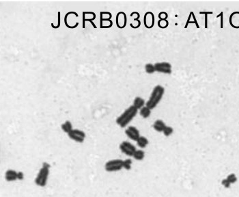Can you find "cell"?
<instances>
[{
	"mask_svg": "<svg viewBox=\"0 0 239 197\" xmlns=\"http://www.w3.org/2000/svg\"><path fill=\"white\" fill-rule=\"evenodd\" d=\"M137 114V109L134 105H131L127 108L118 118L116 119V123L121 127H125L129 123Z\"/></svg>",
	"mask_w": 239,
	"mask_h": 197,
	"instance_id": "1",
	"label": "cell"
},
{
	"mask_svg": "<svg viewBox=\"0 0 239 197\" xmlns=\"http://www.w3.org/2000/svg\"><path fill=\"white\" fill-rule=\"evenodd\" d=\"M165 93L164 88L160 85L154 87L148 101L146 102V106L150 109L155 108L162 98Z\"/></svg>",
	"mask_w": 239,
	"mask_h": 197,
	"instance_id": "2",
	"label": "cell"
},
{
	"mask_svg": "<svg viewBox=\"0 0 239 197\" xmlns=\"http://www.w3.org/2000/svg\"><path fill=\"white\" fill-rule=\"evenodd\" d=\"M49 168L50 165L48 163H43L42 167L40 169L39 172L37 174V176L35 178V184L40 186V187H44L45 186L47 183L48 175L49 173Z\"/></svg>",
	"mask_w": 239,
	"mask_h": 197,
	"instance_id": "3",
	"label": "cell"
},
{
	"mask_svg": "<svg viewBox=\"0 0 239 197\" xmlns=\"http://www.w3.org/2000/svg\"><path fill=\"white\" fill-rule=\"evenodd\" d=\"M105 169L107 172H116L123 169V160L113 159L107 162L105 165Z\"/></svg>",
	"mask_w": 239,
	"mask_h": 197,
	"instance_id": "4",
	"label": "cell"
},
{
	"mask_svg": "<svg viewBox=\"0 0 239 197\" xmlns=\"http://www.w3.org/2000/svg\"><path fill=\"white\" fill-rule=\"evenodd\" d=\"M120 149L124 154L130 157H133L135 152L136 151L135 146L127 141H124L120 144Z\"/></svg>",
	"mask_w": 239,
	"mask_h": 197,
	"instance_id": "5",
	"label": "cell"
},
{
	"mask_svg": "<svg viewBox=\"0 0 239 197\" xmlns=\"http://www.w3.org/2000/svg\"><path fill=\"white\" fill-rule=\"evenodd\" d=\"M68 136L71 139L76 142H81V143L85 140L86 137V134L83 131L79 129H72L68 134Z\"/></svg>",
	"mask_w": 239,
	"mask_h": 197,
	"instance_id": "6",
	"label": "cell"
},
{
	"mask_svg": "<svg viewBox=\"0 0 239 197\" xmlns=\"http://www.w3.org/2000/svg\"><path fill=\"white\" fill-rule=\"evenodd\" d=\"M155 70L157 72L165 74H170L172 73V65L168 63H158L154 64Z\"/></svg>",
	"mask_w": 239,
	"mask_h": 197,
	"instance_id": "7",
	"label": "cell"
},
{
	"mask_svg": "<svg viewBox=\"0 0 239 197\" xmlns=\"http://www.w3.org/2000/svg\"><path fill=\"white\" fill-rule=\"evenodd\" d=\"M125 134H127V136L130 139L136 142L139 139V138L140 137L139 130L133 126L128 127V128L125 130Z\"/></svg>",
	"mask_w": 239,
	"mask_h": 197,
	"instance_id": "8",
	"label": "cell"
},
{
	"mask_svg": "<svg viewBox=\"0 0 239 197\" xmlns=\"http://www.w3.org/2000/svg\"><path fill=\"white\" fill-rule=\"evenodd\" d=\"M127 15L123 12H120L116 15V25L119 28H124L127 25Z\"/></svg>",
	"mask_w": 239,
	"mask_h": 197,
	"instance_id": "9",
	"label": "cell"
},
{
	"mask_svg": "<svg viewBox=\"0 0 239 197\" xmlns=\"http://www.w3.org/2000/svg\"><path fill=\"white\" fill-rule=\"evenodd\" d=\"M143 23L147 28H152L154 24V16L152 13L148 12L145 14Z\"/></svg>",
	"mask_w": 239,
	"mask_h": 197,
	"instance_id": "10",
	"label": "cell"
},
{
	"mask_svg": "<svg viewBox=\"0 0 239 197\" xmlns=\"http://www.w3.org/2000/svg\"><path fill=\"white\" fill-rule=\"evenodd\" d=\"M230 24L234 28H239V11H235L230 14Z\"/></svg>",
	"mask_w": 239,
	"mask_h": 197,
	"instance_id": "11",
	"label": "cell"
},
{
	"mask_svg": "<svg viewBox=\"0 0 239 197\" xmlns=\"http://www.w3.org/2000/svg\"><path fill=\"white\" fill-rule=\"evenodd\" d=\"M112 15L107 17H105L101 13V28H109L112 26L113 23L111 21Z\"/></svg>",
	"mask_w": 239,
	"mask_h": 197,
	"instance_id": "12",
	"label": "cell"
},
{
	"mask_svg": "<svg viewBox=\"0 0 239 197\" xmlns=\"http://www.w3.org/2000/svg\"><path fill=\"white\" fill-rule=\"evenodd\" d=\"M18 172L13 170H8L5 174V179L7 181H14L17 179Z\"/></svg>",
	"mask_w": 239,
	"mask_h": 197,
	"instance_id": "13",
	"label": "cell"
},
{
	"mask_svg": "<svg viewBox=\"0 0 239 197\" xmlns=\"http://www.w3.org/2000/svg\"><path fill=\"white\" fill-rule=\"evenodd\" d=\"M165 127H166V125L161 120H157L153 124V128L158 132H163Z\"/></svg>",
	"mask_w": 239,
	"mask_h": 197,
	"instance_id": "14",
	"label": "cell"
},
{
	"mask_svg": "<svg viewBox=\"0 0 239 197\" xmlns=\"http://www.w3.org/2000/svg\"><path fill=\"white\" fill-rule=\"evenodd\" d=\"M144 104H145V101L142 98L139 97H137L135 98L134 102H133V105L137 109H142L143 107H144L143 106Z\"/></svg>",
	"mask_w": 239,
	"mask_h": 197,
	"instance_id": "15",
	"label": "cell"
},
{
	"mask_svg": "<svg viewBox=\"0 0 239 197\" xmlns=\"http://www.w3.org/2000/svg\"><path fill=\"white\" fill-rule=\"evenodd\" d=\"M137 144L140 148H145L148 144V140L144 136H140L137 140Z\"/></svg>",
	"mask_w": 239,
	"mask_h": 197,
	"instance_id": "16",
	"label": "cell"
},
{
	"mask_svg": "<svg viewBox=\"0 0 239 197\" xmlns=\"http://www.w3.org/2000/svg\"><path fill=\"white\" fill-rule=\"evenodd\" d=\"M139 114H140V115L143 118L147 119L149 117L150 114H151V109L148 108L147 106H144L140 109V112H139Z\"/></svg>",
	"mask_w": 239,
	"mask_h": 197,
	"instance_id": "17",
	"label": "cell"
},
{
	"mask_svg": "<svg viewBox=\"0 0 239 197\" xmlns=\"http://www.w3.org/2000/svg\"><path fill=\"white\" fill-rule=\"evenodd\" d=\"M62 129L63 130V131H64L65 133L68 134L70 131H71L73 129L72 123L70 121H68V120L66 121L64 123H63L62 125Z\"/></svg>",
	"mask_w": 239,
	"mask_h": 197,
	"instance_id": "18",
	"label": "cell"
},
{
	"mask_svg": "<svg viewBox=\"0 0 239 197\" xmlns=\"http://www.w3.org/2000/svg\"><path fill=\"white\" fill-rule=\"evenodd\" d=\"M133 157L136 160H139V161H140V160H142L143 158H144L145 152L142 150H136Z\"/></svg>",
	"mask_w": 239,
	"mask_h": 197,
	"instance_id": "19",
	"label": "cell"
},
{
	"mask_svg": "<svg viewBox=\"0 0 239 197\" xmlns=\"http://www.w3.org/2000/svg\"><path fill=\"white\" fill-rule=\"evenodd\" d=\"M145 69H146V71L147 73H149V74H152L154 71H156L155 67H154V65L150 64V63L146 64Z\"/></svg>",
	"mask_w": 239,
	"mask_h": 197,
	"instance_id": "20",
	"label": "cell"
},
{
	"mask_svg": "<svg viewBox=\"0 0 239 197\" xmlns=\"http://www.w3.org/2000/svg\"><path fill=\"white\" fill-rule=\"evenodd\" d=\"M132 160L131 159H125L123 161V168L127 170H129L131 169Z\"/></svg>",
	"mask_w": 239,
	"mask_h": 197,
	"instance_id": "21",
	"label": "cell"
},
{
	"mask_svg": "<svg viewBox=\"0 0 239 197\" xmlns=\"http://www.w3.org/2000/svg\"><path fill=\"white\" fill-rule=\"evenodd\" d=\"M226 179H227V180L231 184L236 183V182L237 181V177L236 174H229L228 176L227 177Z\"/></svg>",
	"mask_w": 239,
	"mask_h": 197,
	"instance_id": "22",
	"label": "cell"
},
{
	"mask_svg": "<svg viewBox=\"0 0 239 197\" xmlns=\"http://www.w3.org/2000/svg\"><path fill=\"white\" fill-rule=\"evenodd\" d=\"M169 25L168 21L166 19H160L158 21V25L161 28H166Z\"/></svg>",
	"mask_w": 239,
	"mask_h": 197,
	"instance_id": "23",
	"label": "cell"
},
{
	"mask_svg": "<svg viewBox=\"0 0 239 197\" xmlns=\"http://www.w3.org/2000/svg\"><path fill=\"white\" fill-rule=\"evenodd\" d=\"M173 131H174V129H173L172 127H169V126H166L165 127V128L163 130V134L165 136H170V135L172 134Z\"/></svg>",
	"mask_w": 239,
	"mask_h": 197,
	"instance_id": "24",
	"label": "cell"
},
{
	"mask_svg": "<svg viewBox=\"0 0 239 197\" xmlns=\"http://www.w3.org/2000/svg\"><path fill=\"white\" fill-rule=\"evenodd\" d=\"M222 184L224 186V187L226 188H229L230 187V185H231V184L230 183V182L227 180V179H224L222 180Z\"/></svg>",
	"mask_w": 239,
	"mask_h": 197,
	"instance_id": "25",
	"label": "cell"
},
{
	"mask_svg": "<svg viewBox=\"0 0 239 197\" xmlns=\"http://www.w3.org/2000/svg\"><path fill=\"white\" fill-rule=\"evenodd\" d=\"M167 17H168L167 14L166 13H164V12L161 13L159 14V17L160 18V19H166Z\"/></svg>",
	"mask_w": 239,
	"mask_h": 197,
	"instance_id": "26",
	"label": "cell"
},
{
	"mask_svg": "<svg viewBox=\"0 0 239 197\" xmlns=\"http://www.w3.org/2000/svg\"><path fill=\"white\" fill-rule=\"evenodd\" d=\"M17 179L19 180H23L24 179V174L23 172H21V171H19V172H18V174H17Z\"/></svg>",
	"mask_w": 239,
	"mask_h": 197,
	"instance_id": "27",
	"label": "cell"
}]
</instances>
